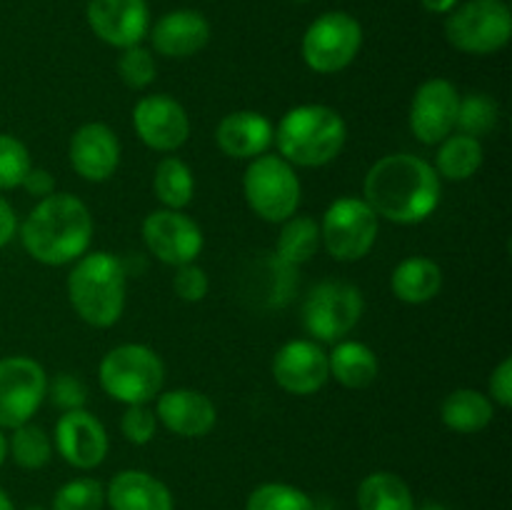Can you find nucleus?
I'll list each match as a JSON object with an SVG mask.
<instances>
[{"instance_id":"43","label":"nucleus","mask_w":512,"mask_h":510,"mask_svg":"<svg viewBox=\"0 0 512 510\" xmlns=\"http://www.w3.org/2000/svg\"><path fill=\"white\" fill-rule=\"evenodd\" d=\"M0 510H15V503L10 500V495L0 488Z\"/></svg>"},{"instance_id":"20","label":"nucleus","mask_w":512,"mask_h":510,"mask_svg":"<svg viewBox=\"0 0 512 510\" xmlns=\"http://www.w3.org/2000/svg\"><path fill=\"white\" fill-rule=\"evenodd\" d=\"M153 48L165 58H190L210 43V23L198 10H170L148 30Z\"/></svg>"},{"instance_id":"29","label":"nucleus","mask_w":512,"mask_h":510,"mask_svg":"<svg viewBox=\"0 0 512 510\" xmlns=\"http://www.w3.org/2000/svg\"><path fill=\"white\" fill-rule=\"evenodd\" d=\"M153 190L155 198L170 210H183L185 205H190L195 193V180L193 170L188 168V163H183L175 155H168L158 163L153 175Z\"/></svg>"},{"instance_id":"12","label":"nucleus","mask_w":512,"mask_h":510,"mask_svg":"<svg viewBox=\"0 0 512 510\" xmlns=\"http://www.w3.org/2000/svg\"><path fill=\"white\" fill-rule=\"evenodd\" d=\"M143 240L150 253L165 265L195 263L203 250V230L183 210H153L143 220Z\"/></svg>"},{"instance_id":"40","label":"nucleus","mask_w":512,"mask_h":510,"mask_svg":"<svg viewBox=\"0 0 512 510\" xmlns=\"http://www.w3.org/2000/svg\"><path fill=\"white\" fill-rule=\"evenodd\" d=\"M20 188L28 190V195H33V198L43 200V198H48V195L55 193V180L48 170L30 168L28 175L23 178V183H20Z\"/></svg>"},{"instance_id":"25","label":"nucleus","mask_w":512,"mask_h":510,"mask_svg":"<svg viewBox=\"0 0 512 510\" xmlns=\"http://www.w3.org/2000/svg\"><path fill=\"white\" fill-rule=\"evenodd\" d=\"M493 415V400L473 388L453 390L443 400V408H440V418H443L445 428L460 435H473L485 430L493 423Z\"/></svg>"},{"instance_id":"14","label":"nucleus","mask_w":512,"mask_h":510,"mask_svg":"<svg viewBox=\"0 0 512 510\" xmlns=\"http://www.w3.org/2000/svg\"><path fill=\"white\" fill-rule=\"evenodd\" d=\"M133 128L150 150L173 153L188 140L190 118L170 95H145L133 108Z\"/></svg>"},{"instance_id":"18","label":"nucleus","mask_w":512,"mask_h":510,"mask_svg":"<svg viewBox=\"0 0 512 510\" xmlns=\"http://www.w3.org/2000/svg\"><path fill=\"white\" fill-rule=\"evenodd\" d=\"M70 165L88 183L113 178L120 163V143L113 128L105 123H85L70 138Z\"/></svg>"},{"instance_id":"35","label":"nucleus","mask_w":512,"mask_h":510,"mask_svg":"<svg viewBox=\"0 0 512 510\" xmlns=\"http://www.w3.org/2000/svg\"><path fill=\"white\" fill-rule=\"evenodd\" d=\"M155 58L148 48L143 45H130V48H123L118 58V75L128 88L143 90L148 88L155 80Z\"/></svg>"},{"instance_id":"5","label":"nucleus","mask_w":512,"mask_h":510,"mask_svg":"<svg viewBox=\"0 0 512 510\" xmlns=\"http://www.w3.org/2000/svg\"><path fill=\"white\" fill-rule=\"evenodd\" d=\"M98 380L108 398L123 405H148L163 393L165 365L148 345L125 343L105 353Z\"/></svg>"},{"instance_id":"16","label":"nucleus","mask_w":512,"mask_h":510,"mask_svg":"<svg viewBox=\"0 0 512 510\" xmlns=\"http://www.w3.org/2000/svg\"><path fill=\"white\" fill-rule=\"evenodd\" d=\"M90 30L113 48H130L150 30L148 0H88L85 8Z\"/></svg>"},{"instance_id":"45","label":"nucleus","mask_w":512,"mask_h":510,"mask_svg":"<svg viewBox=\"0 0 512 510\" xmlns=\"http://www.w3.org/2000/svg\"><path fill=\"white\" fill-rule=\"evenodd\" d=\"M415 510H450V508H448V505H443V503H433V500H430V503L415 505Z\"/></svg>"},{"instance_id":"47","label":"nucleus","mask_w":512,"mask_h":510,"mask_svg":"<svg viewBox=\"0 0 512 510\" xmlns=\"http://www.w3.org/2000/svg\"><path fill=\"white\" fill-rule=\"evenodd\" d=\"M293 3H310V0H293Z\"/></svg>"},{"instance_id":"38","label":"nucleus","mask_w":512,"mask_h":510,"mask_svg":"<svg viewBox=\"0 0 512 510\" xmlns=\"http://www.w3.org/2000/svg\"><path fill=\"white\" fill-rule=\"evenodd\" d=\"M208 288H210L208 273H205L200 265L185 263L175 268L173 290L180 300H185V303H200V300L208 295Z\"/></svg>"},{"instance_id":"24","label":"nucleus","mask_w":512,"mask_h":510,"mask_svg":"<svg viewBox=\"0 0 512 510\" xmlns=\"http://www.w3.org/2000/svg\"><path fill=\"white\" fill-rule=\"evenodd\" d=\"M330 375L350 390H363L378 378V355L358 340H338L328 353Z\"/></svg>"},{"instance_id":"22","label":"nucleus","mask_w":512,"mask_h":510,"mask_svg":"<svg viewBox=\"0 0 512 510\" xmlns=\"http://www.w3.org/2000/svg\"><path fill=\"white\" fill-rule=\"evenodd\" d=\"M110 510H175L168 485L145 470H120L105 488Z\"/></svg>"},{"instance_id":"28","label":"nucleus","mask_w":512,"mask_h":510,"mask_svg":"<svg viewBox=\"0 0 512 510\" xmlns=\"http://www.w3.org/2000/svg\"><path fill=\"white\" fill-rule=\"evenodd\" d=\"M320 225L308 215H293L283 223V230L275 243V258L280 263L298 268V265L308 263L320 248Z\"/></svg>"},{"instance_id":"4","label":"nucleus","mask_w":512,"mask_h":510,"mask_svg":"<svg viewBox=\"0 0 512 510\" xmlns=\"http://www.w3.org/2000/svg\"><path fill=\"white\" fill-rule=\"evenodd\" d=\"M128 273L123 260L105 250L85 253L68 275V298L80 320L93 328H110L125 310Z\"/></svg>"},{"instance_id":"11","label":"nucleus","mask_w":512,"mask_h":510,"mask_svg":"<svg viewBox=\"0 0 512 510\" xmlns=\"http://www.w3.org/2000/svg\"><path fill=\"white\" fill-rule=\"evenodd\" d=\"M48 393L43 365L25 355L0 360V430L30 423Z\"/></svg>"},{"instance_id":"21","label":"nucleus","mask_w":512,"mask_h":510,"mask_svg":"<svg viewBox=\"0 0 512 510\" xmlns=\"http://www.w3.org/2000/svg\"><path fill=\"white\" fill-rule=\"evenodd\" d=\"M273 135V123L255 110H235L225 115L215 130L218 148L235 160H253L265 155L273 145Z\"/></svg>"},{"instance_id":"1","label":"nucleus","mask_w":512,"mask_h":510,"mask_svg":"<svg viewBox=\"0 0 512 510\" xmlns=\"http://www.w3.org/2000/svg\"><path fill=\"white\" fill-rule=\"evenodd\" d=\"M440 193L443 185L433 165L410 153L380 158L363 183V200L375 215L400 225L428 220L438 208Z\"/></svg>"},{"instance_id":"26","label":"nucleus","mask_w":512,"mask_h":510,"mask_svg":"<svg viewBox=\"0 0 512 510\" xmlns=\"http://www.w3.org/2000/svg\"><path fill=\"white\" fill-rule=\"evenodd\" d=\"M358 510H415L413 490L400 475L378 470L360 480Z\"/></svg>"},{"instance_id":"37","label":"nucleus","mask_w":512,"mask_h":510,"mask_svg":"<svg viewBox=\"0 0 512 510\" xmlns=\"http://www.w3.org/2000/svg\"><path fill=\"white\" fill-rule=\"evenodd\" d=\"M120 430H123L128 443L148 445L155 438V430H158L155 410H150L148 405H128L123 420H120Z\"/></svg>"},{"instance_id":"8","label":"nucleus","mask_w":512,"mask_h":510,"mask_svg":"<svg viewBox=\"0 0 512 510\" xmlns=\"http://www.w3.org/2000/svg\"><path fill=\"white\" fill-rule=\"evenodd\" d=\"M363 295L345 280L313 285L303 303V328L320 343H338L363 318Z\"/></svg>"},{"instance_id":"36","label":"nucleus","mask_w":512,"mask_h":510,"mask_svg":"<svg viewBox=\"0 0 512 510\" xmlns=\"http://www.w3.org/2000/svg\"><path fill=\"white\" fill-rule=\"evenodd\" d=\"M45 398L53 400L55 408H60L63 413L68 410H80L88 400V388H85L83 380L73 373H58L53 380H48V393Z\"/></svg>"},{"instance_id":"17","label":"nucleus","mask_w":512,"mask_h":510,"mask_svg":"<svg viewBox=\"0 0 512 510\" xmlns=\"http://www.w3.org/2000/svg\"><path fill=\"white\" fill-rule=\"evenodd\" d=\"M273 378L285 393L313 395L328 383V353L315 340H290L275 353Z\"/></svg>"},{"instance_id":"7","label":"nucleus","mask_w":512,"mask_h":510,"mask_svg":"<svg viewBox=\"0 0 512 510\" xmlns=\"http://www.w3.org/2000/svg\"><path fill=\"white\" fill-rule=\"evenodd\" d=\"M445 35L453 48L470 55L503 50L512 35V13L505 0H468L455 5L445 20Z\"/></svg>"},{"instance_id":"42","label":"nucleus","mask_w":512,"mask_h":510,"mask_svg":"<svg viewBox=\"0 0 512 510\" xmlns=\"http://www.w3.org/2000/svg\"><path fill=\"white\" fill-rule=\"evenodd\" d=\"M420 5H423L428 13H438V15H448L450 10L458 5V0H420Z\"/></svg>"},{"instance_id":"39","label":"nucleus","mask_w":512,"mask_h":510,"mask_svg":"<svg viewBox=\"0 0 512 510\" xmlns=\"http://www.w3.org/2000/svg\"><path fill=\"white\" fill-rule=\"evenodd\" d=\"M490 395L500 408L512 405V358H505L490 375Z\"/></svg>"},{"instance_id":"27","label":"nucleus","mask_w":512,"mask_h":510,"mask_svg":"<svg viewBox=\"0 0 512 510\" xmlns=\"http://www.w3.org/2000/svg\"><path fill=\"white\" fill-rule=\"evenodd\" d=\"M438 145L440 148L438 155H435V173L440 178L460 183V180L473 178L480 165H483V143L478 138L458 133L448 135Z\"/></svg>"},{"instance_id":"46","label":"nucleus","mask_w":512,"mask_h":510,"mask_svg":"<svg viewBox=\"0 0 512 510\" xmlns=\"http://www.w3.org/2000/svg\"><path fill=\"white\" fill-rule=\"evenodd\" d=\"M25 510H45L43 505H30V508H25Z\"/></svg>"},{"instance_id":"15","label":"nucleus","mask_w":512,"mask_h":510,"mask_svg":"<svg viewBox=\"0 0 512 510\" xmlns=\"http://www.w3.org/2000/svg\"><path fill=\"white\" fill-rule=\"evenodd\" d=\"M53 448L73 468L93 470L108 455V433L103 423L85 408L68 410L55 423Z\"/></svg>"},{"instance_id":"19","label":"nucleus","mask_w":512,"mask_h":510,"mask_svg":"<svg viewBox=\"0 0 512 510\" xmlns=\"http://www.w3.org/2000/svg\"><path fill=\"white\" fill-rule=\"evenodd\" d=\"M155 418L180 438H203L215 428L218 410H215L213 400L200 390L175 388L158 395Z\"/></svg>"},{"instance_id":"41","label":"nucleus","mask_w":512,"mask_h":510,"mask_svg":"<svg viewBox=\"0 0 512 510\" xmlns=\"http://www.w3.org/2000/svg\"><path fill=\"white\" fill-rule=\"evenodd\" d=\"M18 233V215H15L13 205L0 195V248L10 243Z\"/></svg>"},{"instance_id":"3","label":"nucleus","mask_w":512,"mask_h":510,"mask_svg":"<svg viewBox=\"0 0 512 510\" xmlns=\"http://www.w3.org/2000/svg\"><path fill=\"white\" fill-rule=\"evenodd\" d=\"M348 140V125L338 110L320 103L290 108L275 125L273 143L290 165L320 168L340 155Z\"/></svg>"},{"instance_id":"13","label":"nucleus","mask_w":512,"mask_h":510,"mask_svg":"<svg viewBox=\"0 0 512 510\" xmlns=\"http://www.w3.org/2000/svg\"><path fill=\"white\" fill-rule=\"evenodd\" d=\"M460 93L450 80L430 78L415 90L410 103V130L425 145H438L453 135Z\"/></svg>"},{"instance_id":"23","label":"nucleus","mask_w":512,"mask_h":510,"mask_svg":"<svg viewBox=\"0 0 512 510\" xmlns=\"http://www.w3.org/2000/svg\"><path fill=\"white\" fill-rule=\"evenodd\" d=\"M390 288L398 300L408 305H420L433 300L443 288V270L438 263L423 255H413L398 263L390 278Z\"/></svg>"},{"instance_id":"2","label":"nucleus","mask_w":512,"mask_h":510,"mask_svg":"<svg viewBox=\"0 0 512 510\" xmlns=\"http://www.w3.org/2000/svg\"><path fill=\"white\" fill-rule=\"evenodd\" d=\"M25 253L43 265H68L83 258L93 240V215L70 193L38 200L20 225Z\"/></svg>"},{"instance_id":"30","label":"nucleus","mask_w":512,"mask_h":510,"mask_svg":"<svg viewBox=\"0 0 512 510\" xmlns=\"http://www.w3.org/2000/svg\"><path fill=\"white\" fill-rule=\"evenodd\" d=\"M8 455H13L15 465L23 470H40L50 463L53 440L40 425L23 423L13 428V435L8 438Z\"/></svg>"},{"instance_id":"9","label":"nucleus","mask_w":512,"mask_h":510,"mask_svg":"<svg viewBox=\"0 0 512 510\" xmlns=\"http://www.w3.org/2000/svg\"><path fill=\"white\" fill-rule=\"evenodd\" d=\"M363 28L343 10L318 15L303 35V60L320 75H333L348 68L360 53Z\"/></svg>"},{"instance_id":"32","label":"nucleus","mask_w":512,"mask_h":510,"mask_svg":"<svg viewBox=\"0 0 512 510\" xmlns=\"http://www.w3.org/2000/svg\"><path fill=\"white\" fill-rule=\"evenodd\" d=\"M498 115V103L490 95L470 93L460 98L455 128L463 135L480 140V135H488L498 125Z\"/></svg>"},{"instance_id":"44","label":"nucleus","mask_w":512,"mask_h":510,"mask_svg":"<svg viewBox=\"0 0 512 510\" xmlns=\"http://www.w3.org/2000/svg\"><path fill=\"white\" fill-rule=\"evenodd\" d=\"M5 458H8V438H5V433L0 430V465L5 463Z\"/></svg>"},{"instance_id":"34","label":"nucleus","mask_w":512,"mask_h":510,"mask_svg":"<svg viewBox=\"0 0 512 510\" xmlns=\"http://www.w3.org/2000/svg\"><path fill=\"white\" fill-rule=\"evenodd\" d=\"M30 168L33 163H30V153L23 140L0 133V190L20 188Z\"/></svg>"},{"instance_id":"33","label":"nucleus","mask_w":512,"mask_h":510,"mask_svg":"<svg viewBox=\"0 0 512 510\" xmlns=\"http://www.w3.org/2000/svg\"><path fill=\"white\" fill-rule=\"evenodd\" d=\"M105 488L95 478H73L60 485L53 495L50 510H103Z\"/></svg>"},{"instance_id":"10","label":"nucleus","mask_w":512,"mask_h":510,"mask_svg":"<svg viewBox=\"0 0 512 510\" xmlns=\"http://www.w3.org/2000/svg\"><path fill=\"white\" fill-rule=\"evenodd\" d=\"M378 215L363 198H338L328 205L320 223V243L335 260L353 263L373 250Z\"/></svg>"},{"instance_id":"31","label":"nucleus","mask_w":512,"mask_h":510,"mask_svg":"<svg viewBox=\"0 0 512 510\" xmlns=\"http://www.w3.org/2000/svg\"><path fill=\"white\" fill-rule=\"evenodd\" d=\"M245 510H315L313 498L290 483H263L250 490Z\"/></svg>"},{"instance_id":"6","label":"nucleus","mask_w":512,"mask_h":510,"mask_svg":"<svg viewBox=\"0 0 512 510\" xmlns=\"http://www.w3.org/2000/svg\"><path fill=\"white\" fill-rule=\"evenodd\" d=\"M243 193L250 210L265 223H285L300 205V180L293 165L280 155H258L248 160Z\"/></svg>"}]
</instances>
